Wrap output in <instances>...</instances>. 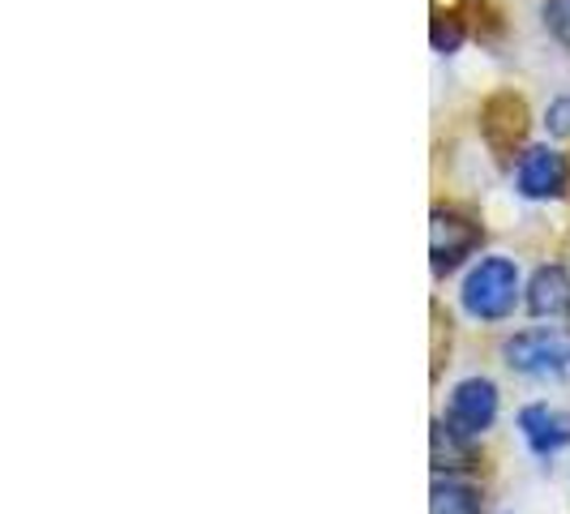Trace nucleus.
Here are the masks:
<instances>
[{"label": "nucleus", "mask_w": 570, "mask_h": 514, "mask_svg": "<svg viewBox=\"0 0 570 514\" xmlns=\"http://www.w3.org/2000/svg\"><path fill=\"white\" fill-rule=\"evenodd\" d=\"M541 125H544V134H549V138H570V95L549 99Z\"/></svg>", "instance_id": "nucleus-13"}, {"label": "nucleus", "mask_w": 570, "mask_h": 514, "mask_svg": "<svg viewBox=\"0 0 570 514\" xmlns=\"http://www.w3.org/2000/svg\"><path fill=\"white\" fill-rule=\"evenodd\" d=\"M498 407H502V399H498L493 377H481V373H476V377H463V382L451 386L446 412H442V425L451 428V433H459L463 442H476L481 433L493 428Z\"/></svg>", "instance_id": "nucleus-3"}, {"label": "nucleus", "mask_w": 570, "mask_h": 514, "mask_svg": "<svg viewBox=\"0 0 570 514\" xmlns=\"http://www.w3.org/2000/svg\"><path fill=\"white\" fill-rule=\"evenodd\" d=\"M502 360L523 377H562L570 369V330L537 326L502 343Z\"/></svg>", "instance_id": "nucleus-2"}, {"label": "nucleus", "mask_w": 570, "mask_h": 514, "mask_svg": "<svg viewBox=\"0 0 570 514\" xmlns=\"http://www.w3.org/2000/svg\"><path fill=\"white\" fill-rule=\"evenodd\" d=\"M541 22H544V30H549V34H553V39L570 52V0H544Z\"/></svg>", "instance_id": "nucleus-12"}, {"label": "nucleus", "mask_w": 570, "mask_h": 514, "mask_svg": "<svg viewBox=\"0 0 570 514\" xmlns=\"http://www.w3.org/2000/svg\"><path fill=\"white\" fill-rule=\"evenodd\" d=\"M523 134H528V108H523L519 95L502 90V95L485 99V108H481V138L489 142L493 155H511L514 146H523Z\"/></svg>", "instance_id": "nucleus-6"}, {"label": "nucleus", "mask_w": 570, "mask_h": 514, "mask_svg": "<svg viewBox=\"0 0 570 514\" xmlns=\"http://www.w3.org/2000/svg\"><path fill=\"white\" fill-rule=\"evenodd\" d=\"M523 309L537 322H567L570 317V275L562 266H537L523 284Z\"/></svg>", "instance_id": "nucleus-8"}, {"label": "nucleus", "mask_w": 570, "mask_h": 514, "mask_svg": "<svg viewBox=\"0 0 570 514\" xmlns=\"http://www.w3.org/2000/svg\"><path fill=\"white\" fill-rule=\"evenodd\" d=\"M519 433L537 458H553L570 446V412L549 407V403H528L519 407Z\"/></svg>", "instance_id": "nucleus-7"}, {"label": "nucleus", "mask_w": 570, "mask_h": 514, "mask_svg": "<svg viewBox=\"0 0 570 514\" xmlns=\"http://www.w3.org/2000/svg\"><path fill=\"white\" fill-rule=\"evenodd\" d=\"M472 463H476L472 446L438 421V425H433V472H438V476H455V472H468Z\"/></svg>", "instance_id": "nucleus-10"}, {"label": "nucleus", "mask_w": 570, "mask_h": 514, "mask_svg": "<svg viewBox=\"0 0 570 514\" xmlns=\"http://www.w3.org/2000/svg\"><path fill=\"white\" fill-rule=\"evenodd\" d=\"M481 224L468 219L455 206H433V224H429V257H433V275H451L468 257L481 249Z\"/></svg>", "instance_id": "nucleus-4"}, {"label": "nucleus", "mask_w": 570, "mask_h": 514, "mask_svg": "<svg viewBox=\"0 0 570 514\" xmlns=\"http://www.w3.org/2000/svg\"><path fill=\"white\" fill-rule=\"evenodd\" d=\"M570 185V164L558 146H528L519 155V168H514V189L519 198L528 201H553L562 198Z\"/></svg>", "instance_id": "nucleus-5"}, {"label": "nucleus", "mask_w": 570, "mask_h": 514, "mask_svg": "<svg viewBox=\"0 0 570 514\" xmlns=\"http://www.w3.org/2000/svg\"><path fill=\"white\" fill-rule=\"evenodd\" d=\"M463 39H468L463 18L433 9V22H429V43H433V52H438V57H455L459 48H463Z\"/></svg>", "instance_id": "nucleus-11"}, {"label": "nucleus", "mask_w": 570, "mask_h": 514, "mask_svg": "<svg viewBox=\"0 0 570 514\" xmlns=\"http://www.w3.org/2000/svg\"><path fill=\"white\" fill-rule=\"evenodd\" d=\"M519 300H523V279L514 257L507 254L476 257L459 284V309L472 322H507Z\"/></svg>", "instance_id": "nucleus-1"}, {"label": "nucleus", "mask_w": 570, "mask_h": 514, "mask_svg": "<svg viewBox=\"0 0 570 514\" xmlns=\"http://www.w3.org/2000/svg\"><path fill=\"white\" fill-rule=\"evenodd\" d=\"M429 514H485V497L463 476H433Z\"/></svg>", "instance_id": "nucleus-9"}]
</instances>
